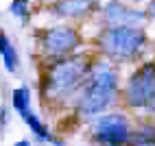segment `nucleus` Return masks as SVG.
Returning a JSON list of instances; mask_svg holds the SVG:
<instances>
[{"label":"nucleus","instance_id":"nucleus-1","mask_svg":"<svg viewBox=\"0 0 155 146\" xmlns=\"http://www.w3.org/2000/svg\"><path fill=\"white\" fill-rule=\"evenodd\" d=\"M116 85H118L116 72L107 63L98 61L87 74V87L81 94L79 111L83 116H96L103 109H107L111 105L114 96H116Z\"/></svg>","mask_w":155,"mask_h":146},{"label":"nucleus","instance_id":"nucleus-2","mask_svg":"<svg viewBox=\"0 0 155 146\" xmlns=\"http://www.w3.org/2000/svg\"><path fill=\"white\" fill-rule=\"evenodd\" d=\"M144 44L142 31L136 26H111L101 37L103 50L114 59H129L138 53Z\"/></svg>","mask_w":155,"mask_h":146},{"label":"nucleus","instance_id":"nucleus-3","mask_svg":"<svg viewBox=\"0 0 155 146\" xmlns=\"http://www.w3.org/2000/svg\"><path fill=\"white\" fill-rule=\"evenodd\" d=\"M83 74H85V66L81 59L59 61L48 72V94H53V96H70L79 87Z\"/></svg>","mask_w":155,"mask_h":146},{"label":"nucleus","instance_id":"nucleus-4","mask_svg":"<svg viewBox=\"0 0 155 146\" xmlns=\"http://www.w3.org/2000/svg\"><path fill=\"white\" fill-rule=\"evenodd\" d=\"M125 96L131 107H151L155 102V61L140 66L131 74Z\"/></svg>","mask_w":155,"mask_h":146},{"label":"nucleus","instance_id":"nucleus-5","mask_svg":"<svg viewBox=\"0 0 155 146\" xmlns=\"http://www.w3.org/2000/svg\"><path fill=\"white\" fill-rule=\"evenodd\" d=\"M94 138L105 146H125L131 138L129 122L122 113H107L94 122Z\"/></svg>","mask_w":155,"mask_h":146},{"label":"nucleus","instance_id":"nucleus-6","mask_svg":"<svg viewBox=\"0 0 155 146\" xmlns=\"http://www.w3.org/2000/svg\"><path fill=\"white\" fill-rule=\"evenodd\" d=\"M79 44V35L72 26H57L44 35V48L50 55H66Z\"/></svg>","mask_w":155,"mask_h":146},{"label":"nucleus","instance_id":"nucleus-7","mask_svg":"<svg viewBox=\"0 0 155 146\" xmlns=\"http://www.w3.org/2000/svg\"><path fill=\"white\" fill-rule=\"evenodd\" d=\"M105 20L114 26H129V24H142L147 20V13L136 11V9H127L120 2H109L105 7Z\"/></svg>","mask_w":155,"mask_h":146},{"label":"nucleus","instance_id":"nucleus-8","mask_svg":"<svg viewBox=\"0 0 155 146\" xmlns=\"http://www.w3.org/2000/svg\"><path fill=\"white\" fill-rule=\"evenodd\" d=\"M57 11L61 15H81L83 11H87V0H64L57 5Z\"/></svg>","mask_w":155,"mask_h":146},{"label":"nucleus","instance_id":"nucleus-9","mask_svg":"<svg viewBox=\"0 0 155 146\" xmlns=\"http://www.w3.org/2000/svg\"><path fill=\"white\" fill-rule=\"evenodd\" d=\"M0 50H2V59H5V68L9 72H15L18 70V53L11 48V44H9V37L2 35V39H0Z\"/></svg>","mask_w":155,"mask_h":146},{"label":"nucleus","instance_id":"nucleus-10","mask_svg":"<svg viewBox=\"0 0 155 146\" xmlns=\"http://www.w3.org/2000/svg\"><path fill=\"white\" fill-rule=\"evenodd\" d=\"M13 107H15V111L18 113H22V116H26V113H31L28 111V102H31V94H28V87H18V89H13Z\"/></svg>","mask_w":155,"mask_h":146},{"label":"nucleus","instance_id":"nucleus-11","mask_svg":"<svg viewBox=\"0 0 155 146\" xmlns=\"http://www.w3.org/2000/svg\"><path fill=\"white\" fill-rule=\"evenodd\" d=\"M24 120L28 122V127L33 129V133L37 135L39 140H44V142H53V135H50V133L46 131V127H44L42 122H39V118L35 116V113H26V116H24Z\"/></svg>","mask_w":155,"mask_h":146},{"label":"nucleus","instance_id":"nucleus-12","mask_svg":"<svg viewBox=\"0 0 155 146\" xmlns=\"http://www.w3.org/2000/svg\"><path fill=\"white\" fill-rule=\"evenodd\" d=\"M136 144L138 146H155V127H144L136 135Z\"/></svg>","mask_w":155,"mask_h":146},{"label":"nucleus","instance_id":"nucleus-13","mask_svg":"<svg viewBox=\"0 0 155 146\" xmlns=\"http://www.w3.org/2000/svg\"><path fill=\"white\" fill-rule=\"evenodd\" d=\"M11 13L26 22V20H28V0H13V5H11Z\"/></svg>","mask_w":155,"mask_h":146},{"label":"nucleus","instance_id":"nucleus-14","mask_svg":"<svg viewBox=\"0 0 155 146\" xmlns=\"http://www.w3.org/2000/svg\"><path fill=\"white\" fill-rule=\"evenodd\" d=\"M149 13L155 18V0H153V2H151V7H149Z\"/></svg>","mask_w":155,"mask_h":146},{"label":"nucleus","instance_id":"nucleus-15","mask_svg":"<svg viewBox=\"0 0 155 146\" xmlns=\"http://www.w3.org/2000/svg\"><path fill=\"white\" fill-rule=\"evenodd\" d=\"M5 124H7V109L2 107V127H5Z\"/></svg>","mask_w":155,"mask_h":146},{"label":"nucleus","instance_id":"nucleus-16","mask_svg":"<svg viewBox=\"0 0 155 146\" xmlns=\"http://www.w3.org/2000/svg\"><path fill=\"white\" fill-rule=\"evenodd\" d=\"M15 146H31V144H28V142H26V140H22V142H18V144H15Z\"/></svg>","mask_w":155,"mask_h":146}]
</instances>
